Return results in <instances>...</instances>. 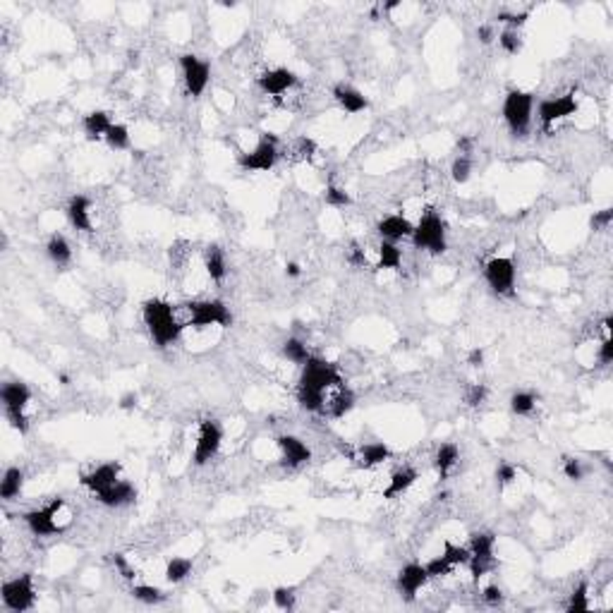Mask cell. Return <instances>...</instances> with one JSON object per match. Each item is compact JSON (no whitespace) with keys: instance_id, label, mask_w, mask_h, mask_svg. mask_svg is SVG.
<instances>
[{"instance_id":"13","label":"cell","mask_w":613,"mask_h":613,"mask_svg":"<svg viewBox=\"0 0 613 613\" xmlns=\"http://www.w3.org/2000/svg\"><path fill=\"white\" fill-rule=\"evenodd\" d=\"M577 108H580V103H577V98L572 96V94H565V96H559V98H544V101L539 103V123L544 125V127H551L556 120L575 115Z\"/></svg>"},{"instance_id":"31","label":"cell","mask_w":613,"mask_h":613,"mask_svg":"<svg viewBox=\"0 0 613 613\" xmlns=\"http://www.w3.org/2000/svg\"><path fill=\"white\" fill-rule=\"evenodd\" d=\"M403 264V252L395 247V242H381L379 245V269H391L398 271Z\"/></svg>"},{"instance_id":"28","label":"cell","mask_w":613,"mask_h":613,"mask_svg":"<svg viewBox=\"0 0 613 613\" xmlns=\"http://www.w3.org/2000/svg\"><path fill=\"white\" fill-rule=\"evenodd\" d=\"M357 458L364 467H376L391 458V448L386 444H366L360 448Z\"/></svg>"},{"instance_id":"4","label":"cell","mask_w":613,"mask_h":613,"mask_svg":"<svg viewBox=\"0 0 613 613\" xmlns=\"http://www.w3.org/2000/svg\"><path fill=\"white\" fill-rule=\"evenodd\" d=\"M65 508H67L65 501L55 499L48 506H43V508L29 510L27 515H24V522H27V527L32 530V534L37 537L60 534V532H65V527L70 525V517H63Z\"/></svg>"},{"instance_id":"23","label":"cell","mask_w":613,"mask_h":613,"mask_svg":"<svg viewBox=\"0 0 613 613\" xmlns=\"http://www.w3.org/2000/svg\"><path fill=\"white\" fill-rule=\"evenodd\" d=\"M82 127L89 139H101L108 134V129L113 127V123H110V115L105 113V110H94V113L84 115Z\"/></svg>"},{"instance_id":"27","label":"cell","mask_w":613,"mask_h":613,"mask_svg":"<svg viewBox=\"0 0 613 613\" xmlns=\"http://www.w3.org/2000/svg\"><path fill=\"white\" fill-rule=\"evenodd\" d=\"M458 460H460V450H458V446H455V444H444V446H439V450H436L434 462H436V470H439L441 479H446V477H448V472L453 470L455 465H458Z\"/></svg>"},{"instance_id":"14","label":"cell","mask_w":613,"mask_h":613,"mask_svg":"<svg viewBox=\"0 0 613 613\" xmlns=\"http://www.w3.org/2000/svg\"><path fill=\"white\" fill-rule=\"evenodd\" d=\"M120 479V465L118 462H105V465L94 467L92 472L82 475V486H87L94 496H98L101 491H105L108 486H113L115 481Z\"/></svg>"},{"instance_id":"35","label":"cell","mask_w":613,"mask_h":613,"mask_svg":"<svg viewBox=\"0 0 613 613\" xmlns=\"http://www.w3.org/2000/svg\"><path fill=\"white\" fill-rule=\"evenodd\" d=\"M105 142L113 152H125V149H129V129L125 125H113L105 134Z\"/></svg>"},{"instance_id":"8","label":"cell","mask_w":613,"mask_h":613,"mask_svg":"<svg viewBox=\"0 0 613 613\" xmlns=\"http://www.w3.org/2000/svg\"><path fill=\"white\" fill-rule=\"evenodd\" d=\"M189 311V326L194 329H209V326H230L233 314L220 300H206V302L185 304Z\"/></svg>"},{"instance_id":"33","label":"cell","mask_w":613,"mask_h":613,"mask_svg":"<svg viewBox=\"0 0 613 613\" xmlns=\"http://www.w3.org/2000/svg\"><path fill=\"white\" fill-rule=\"evenodd\" d=\"M534 405H537V398H534V393H530V391H517V393L510 395V410H512V415H520V417L532 415Z\"/></svg>"},{"instance_id":"54","label":"cell","mask_w":613,"mask_h":613,"mask_svg":"<svg viewBox=\"0 0 613 613\" xmlns=\"http://www.w3.org/2000/svg\"><path fill=\"white\" fill-rule=\"evenodd\" d=\"M467 362H470L472 366H481V364H484V350H481V348L470 350V355H467Z\"/></svg>"},{"instance_id":"25","label":"cell","mask_w":613,"mask_h":613,"mask_svg":"<svg viewBox=\"0 0 613 613\" xmlns=\"http://www.w3.org/2000/svg\"><path fill=\"white\" fill-rule=\"evenodd\" d=\"M22 486H24V472L19 467H8L0 479V496L3 501H14L19 494H22Z\"/></svg>"},{"instance_id":"45","label":"cell","mask_w":613,"mask_h":613,"mask_svg":"<svg viewBox=\"0 0 613 613\" xmlns=\"http://www.w3.org/2000/svg\"><path fill=\"white\" fill-rule=\"evenodd\" d=\"M563 475H565L568 479H572V481H580L582 477H585V470H582V460L565 458V462H563Z\"/></svg>"},{"instance_id":"26","label":"cell","mask_w":613,"mask_h":613,"mask_svg":"<svg viewBox=\"0 0 613 613\" xmlns=\"http://www.w3.org/2000/svg\"><path fill=\"white\" fill-rule=\"evenodd\" d=\"M494 546H496L494 532H475V534H470V556H477V559H496Z\"/></svg>"},{"instance_id":"42","label":"cell","mask_w":613,"mask_h":613,"mask_svg":"<svg viewBox=\"0 0 613 613\" xmlns=\"http://www.w3.org/2000/svg\"><path fill=\"white\" fill-rule=\"evenodd\" d=\"M273 604L278 606L280 611H290V609H295V590H293V587H276V592H273Z\"/></svg>"},{"instance_id":"39","label":"cell","mask_w":613,"mask_h":613,"mask_svg":"<svg viewBox=\"0 0 613 613\" xmlns=\"http://www.w3.org/2000/svg\"><path fill=\"white\" fill-rule=\"evenodd\" d=\"M472 175V158L470 156H458L450 165V178L455 180L458 185H465Z\"/></svg>"},{"instance_id":"50","label":"cell","mask_w":613,"mask_h":613,"mask_svg":"<svg viewBox=\"0 0 613 613\" xmlns=\"http://www.w3.org/2000/svg\"><path fill=\"white\" fill-rule=\"evenodd\" d=\"M113 563H115V568H118V570H120V575H123L125 580H134V577H137V575H134V570H132V568H129L127 559H125L123 554H115V556H113Z\"/></svg>"},{"instance_id":"58","label":"cell","mask_w":613,"mask_h":613,"mask_svg":"<svg viewBox=\"0 0 613 613\" xmlns=\"http://www.w3.org/2000/svg\"><path fill=\"white\" fill-rule=\"evenodd\" d=\"M285 273H288L290 278H298V276H300V264H295V261H290V264L285 266Z\"/></svg>"},{"instance_id":"55","label":"cell","mask_w":613,"mask_h":613,"mask_svg":"<svg viewBox=\"0 0 613 613\" xmlns=\"http://www.w3.org/2000/svg\"><path fill=\"white\" fill-rule=\"evenodd\" d=\"M134 405H137V395H134V393H127V395H123V398H120V408H123V410H132Z\"/></svg>"},{"instance_id":"10","label":"cell","mask_w":613,"mask_h":613,"mask_svg":"<svg viewBox=\"0 0 613 613\" xmlns=\"http://www.w3.org/2000/svg\"><path fill=\"white\" fill-rule=\"evenodd\" d=\"M484 278L496 295H512L515 288V264L508 256H494L486 261Z\"/></svg>"},{"instance_id":"41","label":"cell","mask_w":613,"mask_h":613,"mask_svg":"<svg viewBox=\"0 0 613 613\" xmlns=\"http://www.w3.org/2000/svg\"><path fill=\"white\" fill-rule=\"evenodd\" d=\"M326 204H329V206H335V209H345V206L353 204V199H350V194L345 192L343 187H335V185H329V187H326Z\"/></svg>"},{"instance_id":"20","label":"cell","mask_w":613,"mask_h":613,"mask_svg":"<svg viewBox=\"0 0 613 613\" xmlns=\"http://www.w3.org/2000/svg\"><path fill=\"white\" fill-rule=\"evenodd\" d=\"M376 230H379V235L386 240V242H395V240L412 238L415 225H412L405 216H386V218L379 220Z\"/></svg>"},{"instance_id":"2","label":"cell","mask_w":613,"mask_h":613,"mask_svg":"<svg viewBox=\"0 0 613 613\" xmlns=\"http://www.w3.org/2000/svg\"><path fill=\"white\" fill-rule=\"evenodd\" d=\"M144 324H147L149 333H152L154 343L158 348L175 343L183 333L185 326L175 316V306L163 302V300H149L144 302Z\"/></svg>"},{"instance_id":"1","label":"cell","mask_w":613,"mask_h":613,"mask_svg":"<svg viewBox=\"0 0 613 613\" xmlns=\"http://www.w3.org/2000/svg\"><path fill=\"white\" fill-rule=\"evenodd\" d=\"M343 376H340L338 366L333 362H326L321 357H309L306 364H302V376H300L298 386V403L306 412H324L326 398L324 393L329 388H340Z\"/></svg>"},{"instance_id":"46","label":"cell","mask_w":613,"mask_h":613,"mask_svg":"<svg viewBox=\"0 0 613 613\" xmlns=\"http://www.w3.org/2000/svg\"><path fill=\"white\" fill-rule=\"evenodd\" d=\"M611 220H613V211L611 209H601L590 218V225L594 230H606L611 225Z\"/></svg>"},{"instance_id":"19","label":"cell","mask_w":613,"mask_h":613,"mask_svg":"<svg viewBox=\"0 0 613 613\" xmlns=\"http://www.w3.org/2000/svg\"><path fill=\"white\" fill-rule=\"evenodd\" d=\"M67 218L72 223L74 230H82V233H92L94 225H92V202L82 194L70 199L67 204Z\"/></svg>"},{"instance_id":"52","label":"cell","mask_w":613,"mask_h":613,"mask_svg":"<svg viewBox=\"0 0 613 613\" xmlns=\"http://www.w3.org/2000/svg\"><path fill=\"white\" fill-rule=\"evenodd\" d=\"M314 152H316L314 139H309V137H300L298 139V154L302 156V158H311Z\"/></svg>"},{"instance_id":"22","label":"cell","mask_w":613,"mask_h":613,"mask_svg":"<svg viewBox=\"0 0 613 613\" xmlns=\"http://www.w3.org/2000/svg\"><path fill=\"white\" fill-rule=\"evenodd\" d=\"M415 481H417L415 467H400V470H395L393 475H391V481L384 491V499H398V496H403Z\"/></svg>"},{"instance_id":"36","label":"cell","mask_w":613,"mask_h":613,"mask_svg":"<svg viewBox=\"0 0 613 613\" xmlns=\"http://www.w3.org/2000/svg\"><path fill=\"white\" fill-rule=\"evenodd\" d=\"M568 611H570V613L590 611V585H587V582H580V585H577V590L570 594Z\"/></svg>"},{"instance_id":"51","label":"cell","mask_w":613,"mask_h":613,"mask_svg":"<svg viewBox=\"0 0 613 613\" xmlns=\"http://www.w3.org/2000/svg\"><path fill=\"white\" fill-rule=\"evenodd\" d=\"M596 360H599V364H611L613 362V340L611 338H604V343L599 345Z\"/></svg>"},{"instance_id":"12","label":"cell","mask_w":613,"mask_h":613,"mask_svg":"<svg viewBox=\"0 0 613 613\" xmlns=\"http://www.w3.org/2000/svg\"><path fill=\"white\" fill-rule=\"evenodd\" d=\"M180 67H183V77H185V87H187L189 96H202L206 84L211 79V67L209 63L199 60L197 55L187 53L180 58Z\"/></svg>"},{"instance_id":"32","label":"cell","mask_w":613,"mask_h":613,"mask_svg":"<svg viewBox=\"0 0 613 613\" xmlns=\"http://www.w3.org/2000/svg\"><path fill=\"white\" fill-rule=\"evenodd\" d=\"M189 572H192V561L189 559H170L168 565H165V580L178 585V582H183Z\"/></svg>"},{"instance_id":"21","label":"cell","mask_w":613,"mask_h":613,"mask_svg":"<svg viewBox=\"0 0 613 613\" xmlns=\"http://www.w3.org/2000/svg\"><path fill=\"white\" fill-rule=\"evenodd\" d=\"M333 98L345 113H362V110L369 108V101L362 92H357L350 84H335L333 87Z\"/></svg>"},{"instance_id":"6","label":"cell","mask_w":613,"mask_h":613,"mask_svg":"<svg viewBox=\"0 0 613 613\" xmlns=\"http://www.w3.org/2000/svg\"><path fill=\"white\" fill-rule=\"evenodd\" d=\"M532 108H534V96L520 89H512L506 94L503 101V120L508 123L510 132L515 137H525L532 125Z\"/></svg>"},{"instance_id":"3","label":"cell","mask_w":613,"mask_h":613,"mask_svg":"<svg viewBox=\"0 0 613 613\" xmlns=\"http://www.w3.org/2000/svg\"><path fill=\"white\" fill-rule=\"evenodd\" d=\"M0 400H3L5 417H8L10 426L17 429L19 434H27L29 419L24 415V410H27L29 400H32L29 386L22 384V381H5L3 388H0Z\"/></svg>"},{"instance_id":"17","label":"cell","mask_w":613,"mask_h":613,"mask_svg":"<svg viewBox=\"0 0 613 613\" xmlns=\"http://www.w3.org/2000/svg\"><path fill=\"white\" fill-rule=\"evenodd\" d=\"M278 448L283 453V465L288 467H302L311 460V450L298 436H278Z\"/></svg>"},{"instance_id":"5","label":"cell","mask_w":613,"mask_h":613,"mask_svg":"<svg viewBox=\"0 0 613 613\" xmlns=\"http://www.w3.org/2000/svg\"><path fill=\"white\" fill-rule=\"evenodd\" d=\"M412 242L417 249H426L431 254L446 252V223L436 211H426L419 223L412 230Z\"/></svg>"},{"instance_id":"16","label":"cell","mask_w":613,"mask_h":613,"mask_svg":"<svg viewBox=\"0 0 613 613\" xmlns=\"http://www.w3.org/2000/svg\"><path fill=\"white\" fill-rule=\"evenodd\" d=\"M429 575H426V568L419 565V563H408L403 570L398 572V590L400 594L405 596V601H415L417 592L426 585Z\"/></svg>"},{"instance_id":"37","label":"cell","mask_w":613,"mask_h":613,"mask_svg":"<svg viewBox=\"0 0 613 613\" xmlns=\"http://www.w3.org/2000/svg\"><path fill=\"white\" fill-rule=\"evenodd\" d=\"M444 559L450 563V565H467L470 563V549L465 546H458L453 541H446L444 544Z\"/></svg>"},{"instance_id":"18","label":"cell","mask_w":613,"mask_h":613,"mask_svg":"<svg viewBox=\"0 0 613 613\" xmlns=\"http://www.w3.org/2000/svg\"><path fill=\"white\" fill-rule=\"evenodd\" d=\"M96 499L101 501L103 506H108V508H120V506L134 503V499H137V489H134L129 481L118 479L113 486H108L105 491H101Z\"/></svg>"},{"instance_id":"15","label":"cell","mask_w":613,"mask_h":613,"mask_svg":"<svg viewBox=\"0 0 613 613\" xmlns=\"http://www.w3.org/2000/svg\"><path fill=\"white\" fill-rule=\"evenodd\" d=\"M298 84V74L290 72L288 67H276V70H266L259 77V89L269 96H280L288 89H293Z\"/></svg>"},{"instance_id":"47","label":"cell","mask_w":613,"mask_h":613,"mask_svg":"<svg viewBox=\"0 0 613 613\" xmlns=\"http://www.w3.org/2000/svg\"><path fill=\"white\" fill-rule=\"evenodd\" d=\"M527 17H530V14H527V12H520V14L499 12V17H496V19H499V22H503V24H508V29H515V32H517V29H520L522 24L527 22Z\"/></svg>"},{"instance_id":"53","label":"cell","mask_w":613,"mask_h":613,"mask_svg":"<svg viewBox=\"0 0 613 613\" xmlns=\"http://www.w3.org/2000/svg\"><path fill=\"white\" fill-rule=\"evenodd\" d=\"M477 37H479L481 43H491V41H494V27H489V24H481V27L477 29Z\"/></svg>"},{"instance_id":"59","label":"cell","mask_w":613,"mask_h":613,"mask_svg":"<svg viewBox=\"0 0 613 613\" xmlns=\"http://www.w3.org/2000/svg\"><path fill=\"white\" fill-rule=\"evenodd\" d=\"M398 5H400L398 0H391V3H386V5H384V10H395V8H398Z\"/></svg>"},{"instance_id":"38","label":"cell","mask_w":613,"mask_h":613,"mask_svg":"<svg viewBox=\"0 0 613 613\" xmlns=\"http://www.w3.org/2000/svg\"><path fill=\"white\" fill-rule=\"evenodd\" d=\"M132 596L142 604H158V601L165 599V594L158 590V587L152 585H134L132 587Z\"/></svg>"},{"instance_id":"30","label":"cell","mask_w":613,"mask_h":613,"mask_svg":"<svg viewBox=\"0 0 613 613\" xmlns=\"http://www.w3.org/2000/svg\"><path fill=\"white\" fill-rule=\"evenodd\" d=\"M353 408H355L353 391L345 388V386H340L338 393H335L333 398H331V403H329V415L331 417H345Z\"/></svg>"},{"instance_id":"24","label":"cell","mask_w":613,"mask_h":613,"mask_svg":"<svg viewBox=\"0 0 613 613\" xmlns=\"http://www.w3.org/2000/svg\"><path fill=\"white\" fill-rule=\"evenodd\" d=\"M204 266H206V273L211 276V280L220 283V280L225 278V273H228V264H225V254H223V249L216 247V245L206 247Z\"/></svg>"},{"instance_id":"7","label":"cell","mask_w":613,"mask_h":613,"mask_svg":"<svg viewBox=\"0 0 613 613\" xmlns=\"http://www.w3.org/2000/svg\"><path fill=\"white\" fill-rule=\"evenodd\" d=\"M3 604H5V609L17 611V613L34 609V604H37V590H34L32 572H24V575L5 582L3 585Z\"/></svg>"},{"instance_id":"56","label":"cell","mask_w":613,"mask_h":613,"mask_svg":"<svg viewBox=\"0 0 613 613\" xmlns=\"http://www.w3.org/2000/svg\"><path fill=\"white\" fill-rule=\"evenodd\" d=\"M350 261H353V264H357V266H364L366 264V256L362 254V249L357 247V245L353 247V256H350Z\"/></svg>"},{"instance_id":"11","label":"cell","mask_w":613,"mask_h":613,"mask_svg":"<svg viewBox=\"0 0 613 613\" xmlns=\"http://www.w3.org/2000/svg\"><path fill=\"white\" fill-rule=\"evenodd\" d=\"M220 444H223V429L218 426V422L204 419L199 424V439L194 446V465H206L218 455Z\"/></svg>"},{"instance_id":"43","label":"cell","mask_w":613,"mask_h":613,"mask_svg":"<svg viewBox=\"0 0 613 613\" xmlns=\"http://www.w3.org/2000/svg\"><path fill=\"white\" fill-rule=\"evenodd\" d=\"M424 568H426V575H429V577H444V575H450V570H453V565H450L444 556L431 559Z\"/></svg>"},{"instance_id":"29","label":"cell","mask_w":613,"mask_h":613,"mask_svg":"<svg viewBox=\"0 0 613 613\" xmlns=\"http://www.w3.org/2000/svg\"><path fill=\"white\" fill-rule=\"evenodd\" d=\"M46 252L51 256L53 264L58 266H67L70 259H72V249H70V242L63 238V235H53L46 245Z\"/></svg>"},{"instance_id":"48","label":"cell","mask_w":613,"mask_h":613,"mask_svg":"<svg viewBox=\"0 0 613 613\" xmlns=\"http://www.w3.org/2000/svg\"><path fill=\"white\" fill-rule=\"evenodd\" d=\"M484 400H486V386L484 384L470 386V391H467V405L477 408V405H481Z\"/></svg>"},{"instance_id":"49","label":"cell","mask_w":613,"mask_h":613,"mask_svg":"<svg viewBox=\"0 0 613 613\" xmlns=\"http://www.w3.org/2000/svg\"><path fill=\"white\" fill-rule=\"evenodd\" d=\"M481 599H484L486 606H499L503 601V590L499 585H489L484 590V594H481Z\"/></svg>"},{"instance_id":"40","label":"cell","mask_w":613,"mask_h":613,"mask_svg":"<svg viewBox=\"0 0 613 613\" xmlns=\"http://www.w3.org/2000/svg\"><path fill=\"white\" fill-rule=\"evenodd\" d=\"M499 43H501V48H503L506 53H510V55L522 51V39H520V34H517L515 29H503V32L499 34Z\"/></svg>"},{"instance_id":"57","label":"cell","mask_w":613,"mask_h":613,"mask_svg":"<svg viewBox=\"0 0 613 613\" xmlns=\"http://www.w3.org/2000/svg\"><path fill=\"white\" fill-rule=\"evenodd\" d=\"M458 149H460V156H467L472 149V137H462L458 142Z\"/></svg>"},{"instance_id":"9","label":"cell","mask_w":613,"mask_h":613,"mask_svg":"<svg viewBox=\"0 0 613 613\" xmlns=\"http://www.w3.org/2000/svg\"><path fill=\"white\" fill-rule=\"evenodd\" d=\"M278 139L273 137V134H264L261 137V142L254 147V152L249 154H242L240 156V168L242 170H259V173H269L271 168L276 165V160H278Z\"/></svg>"},{"instance_id":"34","label":"cell","mask_w":613,"mask_h":613,"mask_svg":"<svg viewBox=\"0 0 613 613\" xmlns=\"http://www.w3.org/2000/svg\"><path fill=\"white\" fill-rule=\"evenodd\" d=\"M283 355H285V357H288L290 362L300 364V366L306 364V360L311 357L309 350H306V345L302 343V340H298V338L285 340V345H283Z\"/></svg>"},{"instance_id":"44","label":"cell","mask_w":613,"mask_h":613,"mask_svg":"<svg viewBox=\"0 0 613 613\" xmlns=\"http://www.w3.org/2000/svg\"><path fill=\"white\" fill-rule=\"evenodd\" d=\"M517 479V470L510 465V462H499V467H496V481H499V486H508L512 484V481Z\"/></svg>"}]
</instances>
